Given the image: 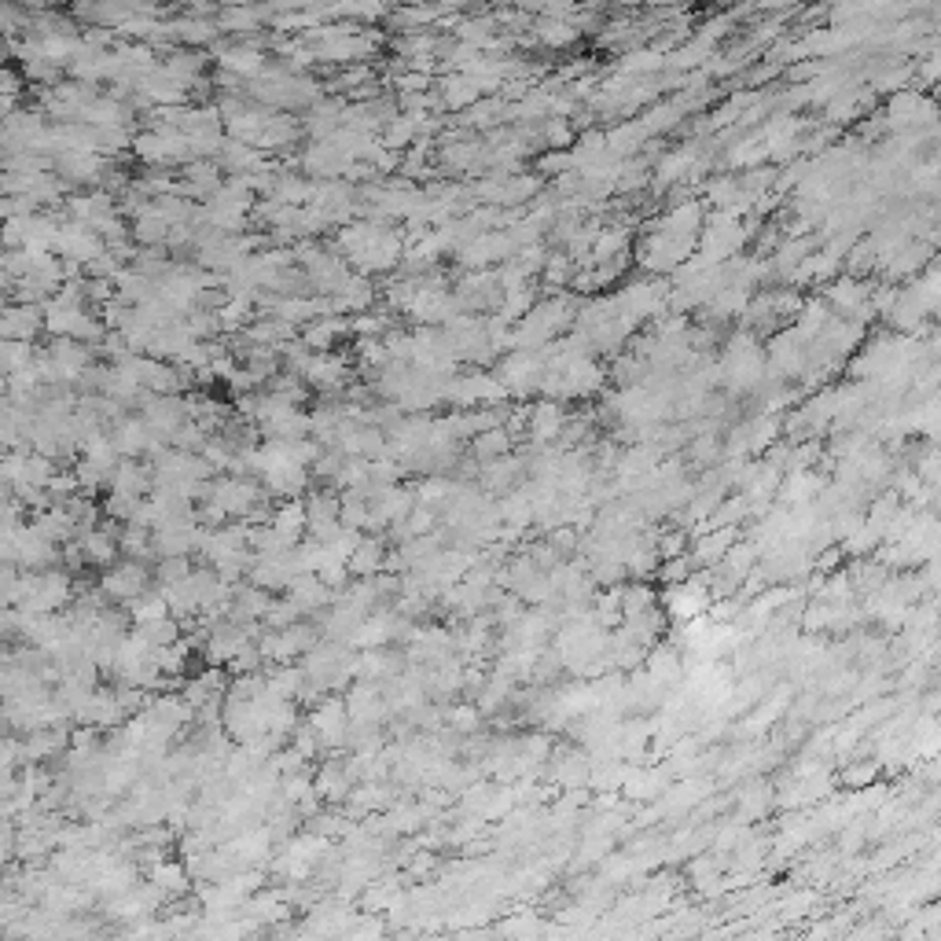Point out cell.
<instances>
[{
    "mask_svg": "<svg viewBox=\"0 0 941 941\" xmlns=\"http://www.w3.org/2000/svg\"><path fill=\"white\" fill-rule=\"evenodd\" d=\"M515 478H519V464H515V460H504V464H500V460H493V464H489V471L482 475V482H486L493 493H497V489H500V493H508Z\"/></svg>",
    "mask_w": 941,
    "mask_h": 941,
    "instance_id": "8fae6325",
    "label": "cell"
},
{
    "mask_svg": "<svg viewBox=\"0 0 941 941\" xmlns=\"http://www.w3.org/2000/svg\"><path fill=\"white\" fill-rule=\"evenodd\" d=\"M309 728L317 732L320 750H339L346 747V732H350V710L342 699H324L309 717Z\"/></svg>",
    "mask_w": 941,
    "mask_h": 941,
    "instance_id": "7a4b0ae2",
    "label": "cell"
},
{
    "mask_svg": "<svg viewBox=\"0 0 941 941\" xmlns=\"http://www.w3.org/2000/svg\"><path fill=\"white\" fill-rule=\"evenodd\" d=\"M269 526H273L280 537H287L291 545H298V537L306 533V500L287 497L280 508H273V515H269Z\"/></svg>",
    "mask_w": 941,
    "mask_h": 941,
    "instance_id": "52a82bcc",
    "label": "cell"
},
{
    "mask_svg": "<svg viewBox=\"0 0 941 941\" xmlns=\"http://www.w3.org/2000/svg\"><path fill=\"white\" fill-rule=\"evenodd\" d=\"M19 765H23V758H19V739L0 732V769H19Z\"/></svg>",
    "mask_w": 941,
    "mask_h": 941,
    "instance_id": "7c38bea8",
    "label": "cell"
},
{
    "mask_svg": "<svg viewBox=\"0 0 941 941\" xmlns=\"http://www.w3.org/2000/svg\"><path fill=\"white\" fill-rule=\"evenodd\" d=\"M346 567H350L353 578H372V574H379V570L386 567L383 541H375V537H364V533H361V541H357V548L350 552Z\"/></svg>",
    "mask_w": 941,
    "mask_h": 941,
    "instance_id": "ba28073f",
    "label": "cell"
},
{
    "mask_svg": "<svg viewBox=\"0 0 941 941\" xmlns=\"http://www.w3.org/2000/svg\"><path fill=\"white\" fill-rule=\"evenodd\" d=\"M313 791L324 798V802H342V798H350L353 791V772L346 761H328L324 769H320V776L313 780Z\"/></svg>",
    "mask_w": 941,
    "mask_h": 941,
    "instance_id": "8992f818",
    "label": "cell"
},
{
    "mask_svg": "<svg viewBox=\"0 0 941 941\" xmlns=\"http://www.w3.org/2000/svg\"><path fill=\"white\" fill-rule=\"evenodd\" d=\"M475 449H478V456H482V460H486V456L504 453V449H508V434H500V431L482 434V438H478V445H475Z\"/></svg>",
    "mask_w": 941,
    "mask_h": 941,
    "instance_id": "4fadbf2b",
    "label": "cell"
},
{
    "mask_svg": "<svg viewBox=\"0 0 941 941\" xmlns=\"http://www.w3.org/2000/svg\"><path fill=\"white\" fill-rule=\"evenodd\" d=\"M151 883L159 886L162 897H181V894H188L192 875H188V868H184V864L170 861V857H162V861L151 864Z\"/></svg>",
    "mask_w": 941,
    "mask_h": 941,
    "instance_id": "9c48e42d",
    "label": "cell"
},
{
    "mask_svg": "<svg viewBox=\"0 0 941 941\" xmlns=\"http://www.w3.org/2000/svg\"><path fill=\"white\" fill-rule=\"evenodd\" d=\"M151 585V567L148 563H140V559H114L111 567H103V578H100V592L107 603H129L137 600L140 592H148Z\"/></svg>",
    "mask_w": 941,
    "mask_h": 941,
    "instance_id": "6da1fadb",
    "label": "cell"
},
{
    "mask_svg": "<svg viewBox=\"0 0 941 941\" xmlns=\"http://www.w3.org/2000/svg\"><path fill=\"white\" fill-rule=\"evenodd\" d=\"M284 592H287V600H291L298 611H302V618H306V614H320L331 600H335V589H328V585H324L317 574H306V570H302V574H295V578H291V585H287Z\"/></svg>",
    "mask_w": 941,
    "mask_h": 941,
    "instance_id": "277c9868",
    "label": "cell"
},
{
    "mask_svg": "<svg viewBox=\"0 0 941 941\" xmlns=\"http://www.w3.org/2000/svg\"><path fill=\"white\" fill-rule=\"evenodd\" d=\"M15 548H19V567H26V570H48L59 563V545L48 541L34 522H23V526L15 530Z\"/></svg>",
    "mask_w": 941,
    "mask_h": 941,
    "instance_id": "3957f363",
    "label": "cell"
},
{
    "mask_svg": "<svg viewBox=\"0 0 941 941\" xmlns=\"http://www.w3.org/2000/svg\"><path fill=\"white\" fill-rule=\"evenodd\" d=\"M107 489H114V493H125V497H148L151 493V471L144 464H137V456H125V460H118V467H114L111 482H107Z\"/></svg>",
    "mask_w": 941,
    "mask_h": 941,
    "instance_id": "5b68a950",
    "label": "cell"
},
{
    "mask_svg": "<svg viewBox=\"0 0 941 941\" xmlns=\"http://www.w3.org/2000/svg\"><path fill=\"white\" fill-rule=\"evenodd\" d=\"M170 614V607H166V600H162V592H140L137 600L129 603V618H133V625H148V622H159V618H166Z\"/></svg>",
    "mask_w": 941,
    "mask_h": 941,
    "instance_id": "30bf717a",
    "label": "cell"
}]
</instances>
